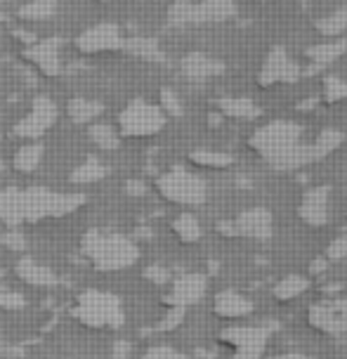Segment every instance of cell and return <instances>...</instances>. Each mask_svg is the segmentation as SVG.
Wrapping results in <instances>:
<instances>
[{
    "label": "cell",
    "mask_w": 347,
    "mask_h": 359,
    "mask_svg": "<svg viewBox=\"0 0 347 359\" xmlns=\"http://www.w3.org/2000/svg\"><path fill=\"white\" fill-rule=\"evenodd\" d=\"M81 251L100 272H121L140 260V248L130 236L107 234L97 232V229L83 234Z\"/></svg>",
    "instance_id": "cell-1"
},
{
    "label": "cell",
    "mask_w": 347,
    "mask_h": 359,
    "mask_svg": "<svg viewBox=\"0 0 347 359\" xmlns=\"http://www.w3.org/2000/svg\"><path fill=\"white\" fill-rule=\"evenodd\" d=\"M86 194L81 191H53L48 187H19V213L22 224L41 222L48 217L72 215L79 208L86 206Z\"/></svg>",
    "instance_id": "cell-2"
},
{
    "label": "cell",
    "mask_w": 347,
    "mask_h": 359,
    "mask_svg": "<svg viewBox=\"0 0 347 359\" xmlns=\"http://www.w3.org/2000/svg\"><path fill=\"white\" fill-rule=\"evenodd\" d=\"M300 144V126L293 121H272L248 137V149L276 170H284L286 161Z\"/></svg>",
    "instance_id": "cell-3"
},
{
    "label": "cell",
    "mask_w": 347,
    "mask_h": 359,
    "mask_svg": "<svg viewBox=\"0 0 347 359\" xmlns=\"http://www.w3.org/2000/svg\"><path fill=\"white\" fill-rule=\"evenodd\" d=\"M74 319H79L83 326H90V329H121L125 322V310L118 296L88 288L76 300Z\"/></svg>",
    "instance_id": "cell-4"
},
{
    "label": "cell",
    "mask_w": 347,
    "mask_h": 359,
    "mask_svg": "<svg viewBox=\"0 0 347 359\" xmlns=\"http://www.w3.org/2000/svg\"><path fill=\"white\" fill-rule=\"evenodd\" d=\"M156 191L165 201L177 203V206H201L208 198V189L201 175L191 172L182 165L165 170L156 177Z\"/></svg>",
    "instance_id": "cell-5"
},
{
    "label": "cell",
    "mask_w": 347,
    "mask_h": 359,
    "mask_svg": "<svg viewBox=\"0 0 347 359\" xmlns=\"http://www.w3.org/2000/svg\"><path fill=\"white\" fill-rule=\"evenodd\" d=\"M165 128V114L158 104H151L147 100L128 102L123 111L118 114V135L123 137H151Z\"/></svg>",
    "instance_id": "cell-6"
},
{
    "label": "cell",
    "mask_w": 347,
    "mask_h": 359,
    "mask_svg": "<svg viewBox=\"0 0 347 359\" xmlns=\"http://www.w3.org/2000/svg\"><path fill=\"white\" fill-rule=\"evenodd\" d=\"M269 336L272 326H229L217 341L234 352V359H262Z\"/></svg>",
    "instance_id": "cell-7"
},
{
    "label": "cell",
    "mask_w": 347,
    "mask_h": 359,
    "mask_svg": "<svg viewBox=\"0 0 347 359\" xmlns=\"http://www.w3.org/2000/svg\"><path fill=\"white\" fill-rule=\"evenodd\" d=\"M125 36L118 24L114 22H100L93 27L83 29L76 36V50L81 55H107V53H121L125 50Z\"/></svg>",
    "instance_id": "cell-8"
},
{
    "label": "cell",
    "mask_w": 347,
    "mask_h": 359,
    "mask_svg": "<svg viewBox=\"0 0 347 359\" xmlns=\"http://www.w3.org/2000/svg\"><path fill=\"white\" fill-rule=\"evenodd\" d=\"M60 118V107L48 95H36L29 114L15 126V135L24 140H38L50 130Z\"/></svg>",
    "instance_id": "cell-9"
},
{
    "label": "cell",
    "mask_w": 347,
    "mask_h": 359,
    "mask_svg": "<svg viewBox=\"0 0 347 359\" xmlns=\"http://www.w3.org/2000/svg\"><path fill=\"white\" fill-rule=\"evenodd\" d=\"M300 67L293 62V57L286 53V48L276 45L269 50V55L262 62V69L258 74L260 88H274V86H288L300 79Z\"/></svg>",
    "instance_id": "cell-10"
},
{
    "label": "cell",
    "mask_w": 347,
    "mask_h": 359,
    "mask_svg": "<svg viewBox=\"0 0 347 359\" xmlns=\"http://www.w3.org/2000/svg\"><path fill=\"white\" fill-rule=\"evenodd\" d=\"M60 50H62V41L50 36V38H43V41L31 43L29 48L24 50V60H27L38 74L48 76V79H55V76L62 74Z\"/></svg>",
    "instance_id": "cell-11"
},
{
    "label": "cell",
    "mask_w": 347,
    "mask_h": 359,
    "mask_svg": "<svg viewBox=\"0 0 347 359\" xmlns=\"http://www.w3.org/2000/svg\"><path fill=\"white\" fill-rule=\"evenodd\" d=\"M205 288H208V279L203 274L189 272L182 277L172 279L170 293L165 296V305L168 307H191L196 303H201V298L205 296Z\"/></svg>",
    "instance_id": "cell-12"
},
{
    "label": "cell",
    "mask_w": 347,
    "mask_h": 359,
    "mask_svg": "<svg viewBox=\"0 0 347 359\" xmlns=\"http://www.w3.org/2000/svg\"><path fill=\"white\" fill-rule=\"evenodd\" d=\"M236 227V236H246V239H258L267 241L274 234V217L267 208L255 206L248 208L243 213L236 215V220H231Z\"/></svg>",
    "instance_id": "cell-13"
},
{
    "label": "cell",
    "mask_w": 347,
    "mask_h": 359,
    "mask_svg": "<svg viewBox=\"0 0 347 359\" xmlns=\"http://www.w3.org/2000/svg\"><path fill=\"white\" fill-rule=\"evenodd\" d=\"M329 196L331 191L326 184L310 187L298 203V217L307 227H324L329 222Z\"/></svg>",
    "instance_id": "cell-14"
},
{
    "label": "cell",
    "mask_w": 347,
    "mask_h": 359,
    "mask_svg": "<svg viewBox=\"0 0 347 359\" xmlns=\"http://www.w3.org/2000/svg\"><path fill=\"white\" fill-rule=\"evenodd\" d=\"M307 324L317 333H324V336H340V333L347 331V319L340 314L333 300L312 305L307 310Z\"/></svg>",
    "instance_id": "cell-15"
},
{
    "label": "cell",
    "mask_w": 347,
    "mask_h": 359,
    "mask_svg": "<svg viewBox=\"0 0 347 359\" xmlns=\"http://www.w3.org/2000/svg\"><path fill=\"white\" fill-rule=\"evenodd\" d=\"M213 312L220 319H246L248 314H253V303L234 288H224V291L215 293Z\"/></svg>",
    "instance_id": "cell-16"
},
{
    "label": "cell",
    "mask_w": 347,
    "mask_h": 359,
    "mask_svg": "<svg viewBox=\"0 0 347 359\" xmlns=\"http://www.w3.org/2000/svg\"><path fill=\"white\" fill-rule=\"evenodd\" d=\"M15 272L24 284L36 286V288H53L60 284V279H57V274L53 269L34 258H22L15 265Z\"/></svg>",
    "instance_id": "cell-17"
},
{
    "label": "cell",
    "mask_w": 347,
    "mask_h": 359,
    "mask_svg": "<svg viewBox=\"0 0 347 359\" xmlns=\"http://www.w3.org/2000/svg\"><path fill=\"white\" fill-rule=\"evenodd\" d=\"M182 72L189 81L201 83V81L213 79L217 74H222V64L215 62L213 57H208V55L191 53L182 60Z\"/></svg>",
    "instance_id": "cell-18"
},
{
    "label": "cell",
    "mask_w": 347,
    "mask_h": 359,
    "mask_svg": "<svg viewBox=\"0 0 347 359\" xmlns=\"http://www.w3.org/2000/svg\"><path fill=\"white\" fill-rule=\"evenodd\" d=\"M217 109H220L222 116H229V118L246 121V118L260 116L258 104L248 97H222V100H217Z\"/></svg>",
    "instance_id": "cell-19"
},
{
    "label": "cell",
    "mask_w": 347,
    "mask_h": 359,
    "mask_svg": "<svg viewBox=\"0 0 347 359\" xmlns=\"http://www.w3.org/2000/svg\"><path fill=\"white\" fill-rule=\"evenodd\" d=\"M102 111H104L102 102H97V100H88V97H74L72 102H69V107H67L69 118H72L74 123H79V126L93 123V121L97 118Z\"/></svg>",
    "instance_id": "cell-20"
},
{
    "label": "cell",
    "mask_w": 347,
    "mask_h": 359,
    "mask_svg": "<svg viewBox=\"0 0 347 359\" xmlns=\"http://www.w3.org/2000/svg\"><path fill=\"white\" fill-rule=\"evenodd\" d=\"M310 288V279L303 274H288L272 288V296L276 298V303H291V300L300 298L303 293Z\"/></svg>",
    "instance_id": "cell-21"
},
{
    "label": "cell",
    "mask_w": 347,
    "mask_h": 359,
    "mask_svg": "<svg viewBox=\"0 0 347 359\" xmlns=\"http://www.w3.org/2000/svg\"><path fill=\"white\" fill-rule=\"evenodd\" d=\"M189 161L196 165V168H205V170H224L234 163V156L227 151H215V149H194L189 154Z\"/></svg>",
    "instance_id": "cell-22"
},
{
    "label": "cell",
    "mask_w": 347,
    "mask_h": 359,
    "mask_svg": "<svg viewBox=\"0 0 347 359\" xmlns=\"http://www.w3.org/2000/svg\"><path fill=\"white\" fill-rule=\"evenodd\" d=\"M345 50H347V43L336 38V41H324V43L314 45V48L307 50V57H310V62H314L317 67H326V64L336 62Z\"/></svg>",
    "instance_id": "cell-23"
},
{
    "label": "cell",
    "mask_w": 347,
    "mask_h": 359,
    "mask_svg": "<svg viewBox=\"0 0 347 359\" xmlns=\"http://www.w3.org/2000/svg\"><path fill=\"white\" fill-rule=\"evenodd\" d=\"M43 144L41 142H29L24 147H19L17 154H15V170L19 172H34L38 165L43 163Z\"/></svg>",
    "instance_id": "cell-24"
},
{
    "label": "cell",
    "mask_w": 347,
    "mask_h": 359,
    "mask_svg": "<svg viewBox=\"0 0 347 359\" xmlns=\"http://www.w3.org/2000/svg\"><path fill=\"white\" fill-rule=\"evenodd\" d=\"M172 232L182 243H196L201 239V222L196 220V215L191 213H179L175 220H172Z\"/></svg>",
    "instance_id": "cell-25"
},
{
    "label": "cell",
    "mask_w": 347,
    "mask_h": 359,
    "mask_svg": "<svg viewBox=\"0 0 347 359\" xmlns=\"http://www.w3.org/2000/svg\"><path fill=\"white\" fill-rule=\"evenodd\" d=\"M60 0H29L27 5L19 8V19H29V22H43V19H53Z\"/></svg>",
    "instance_id": "cell-26"
},
{
    "label": "cell",
    "mask_w": 347,
    "mask_h": 359,
    "mask_svg": "<svg viewBox=\"0 0 347 359\" xmlns=\"http://www.w3.org/2000/svg\"><path fill=\"white\" fill-rule=\"evenodd\" d=\"M317 31L326 41H336L347 31V8H338L333 15L319 19L317 22Z\"/></svg>",
    "instance_id": "cell-27"
},
{
    "label": "cell",
    "mask_w": 347,
    "mask_h": 359,
    "mask_svg": "<svg viewBox=\"0 0 347 359\" xmlns=\"http://www.w3.org/2000/svg\"><path fill=\"white\" fill-rule=\"evenodd\" d=\"M88 135H90V140H93V144L97 147V149H102V151H111L121 142L118 130H116V128H111V126H107V123L90 126Z\"/></svg>",
    "instance_id": "cell-28"
},
{
    "label": "cell",
    "mask_w": 347,
    "mask_h": 359,
    "mask_svg": "<svg viewBox=\"0 0 347 359\" xmlns=\"http://www.w3.org/2000/svg\"><path fill=\"white\" fill-rule=\"evenodd\" d=\"M102 177H107V165L100 163L97 158H88V161H83L79 168L72 172L74 184H93V182H100Z\"/></svg>",
    "instance_id": "cell-29"
},
{
    "label": "cell",
    "mask_w": 347,
    "mask_h": 359,
    "mask_svg": "<svg viewBox=\"0 0 347 359\" xmlns=\"http://www.w3.org/2000/svg\"><path fill=\"white\" fill-rule=\"evenodd\" d=\"M324 100L326 102L347 100V81H343L340 76H326L324 79Z\"/></svg>",
    "instance_id": "cell-30"
},
{
    "label": "cell",
    "mask_w": 347,
    "mask_h": 359,
    "mask_svg": "<svg viewBox=\"0 0 347 359\" xmlns=\"http://www.w3.org/2000/svg\"><path fill=\"white\" fill-rule=\"evenodd\" d=\"M161 111L165 114V116H182V102L172 90H161Z\"/></svg>",
    "instance_id": "cell-31"
},
{
    "label": "cell",
    "mask_w": 347,
    "mask_h": 359,
    "mask_svg": "<svg viewBox=\"0 0 347 359\" xmlns=\"http://www.w3.org/2000/svg\"><path fill=\"white\" fill-rule=\"evenodd\" d=\"M27 307V298L17 291H0V310L5 312H17V310H24Z\"/></svg>",
    "instance_id": "cell-32"
},
{
    "label": "cell",
    "mask_w": 347,
    "mask_h": 359,
    "mask_svg": "<svg viewBox=\"0 0 347 359\" xmlns=\"http://www.w3.org/2000/svg\"><path fill=\"white\" fill-rule=\"evenodd\" d=\"M0 246H5L8 251H24L27 236L22 234V229H8V232L0 234Z\"/></svg>",
    "instance_id": "cell-33"
},
{
    "label": "cell",
    "mask_w": 347,
    "mask_h": 359,
    "mask_svg": "<svg viewBox=\"0 0 347 359\" xmlns=\"http://www.w3.org/2000/svg\"><path fill=\"white\" fill-rule=\"evenodd\" d=\"M184 314H187L184 307H168V312H165V317L161 319V324L156 326V331H172V329H177V326L184 322Z\"/></svg>",
    "instance_id": "cell-34"
},
{
    "label": "cell",
    "mask_w": 347,
    "mask_h": 359,
    "mask_svg": "<svg viewBox=\"0 0 347 359\" xmlns=\"http://www.w3.org/2000/svg\"><path fill=\"white\" fill-rule=\"evenodd\" d=\"M142 359H189L184 352H179L170 345H151L149 350L144 352Z\"/></svg>",
    "instance_id": "cell-35"
},
{
    "label": "cell",
    "mask_w": 347,
    "mask_h": 359,
    "mask_svg": "<svg viewBox=\"0 0 347 359\" xmlns=\"http://www.w3.org/2000/svg\"><path fill=\"white\" fill-rule=\"evenodd\" d=\"M125 48L130 50V53L137 55V57H144V60H156V57H158L156 43L142 41V38H137V41H132V43H125Z\"/></svg>",
    "instance_id": "cell-36"
},
{
    "label": "cell",
    "mask_w": 347,
    "mask_h": 359,
    "mask_svg": "<svg viewBox=\"0 0 347 359\" xmlns=\"http://www.w3.org/2000/svg\"><path fill=\"white\" fill-rule=\"evenodd\" d=\"M329 262H338V260H345L347 258V234L338 236V239H333L329 243V248H326V255H324Z\"/></svg>",
    "instance_id": "cell-37"
},
{
    "label": "cell",
    "mask_w": 347,
    "mask_h": 359,
    "mask_svg": "<svg viewBox=\"0 0 347 359\" xmlns=\"http://www.w3.org/2000/svg\"><path fill=\"white\" fill-rule=\"evenodd\" d=\"M144 279L149 281V284L165 286L170 281V272L163 265H147L144 267Z\"/></svg>",
    "instance_id": "cell-38"
},
{
    "label": "cell",
    "mask_w": 347,
    "mask_h": 359,
    "mask_svg": "<svg viewBox=\"0 0 347 359\" xmlns=\"http://www.w3.org/2000/svg\"><path fill=\"white\" fill-rule=\"evenodd\" d=\"M132 355V345L128 341H116L114 348H111V357L114 359H130Z\"/></svg>",
    "instance_id": "cell-39"
},
{
    "label": "cell",
    "mask_w": 347,
    "mask_h": 359,
    "mask_svg": "<svg viewBox=\"0 0 347 359\" xmlns=\"http://www.w3.org/2000/svg\"><path fill=\"white\" fill-rule=\"evenodd\" d=\"M217 234L227 236V239H234V236H236V227H234V222H231V220H222V222H217Z\"/></svg>",
    "instance_id": "cell-40"
},
{
    "label": "cell",
    "mask_w": 347,
    "mask_h": 359,
    "mask_svg": "<svg viewBox=\"0 0 347 359\" xmlns=\"http://www.w3.org/2000/svg\"><path fill=\"white\" fill-rule=\"evenodd\" d=\"M125 189H128V194H132V196H142L147 194V187L142 182H137V180H130V182L125 184Z\"/></svg>",
    "instance_id": "cell-41"
},
{
    "label": "cell",
    "mask_w": 347,
    "mask_h": 359,
    "mask_svg": "<svg viewBox=\"0 0 347 359\" xmlns=\"http://www.w3.org/2000/svg\"><path fill=\"white\" fill-rule=\"evenodd\" d=\"M326 267H329V260H326V258H317V260H312V262H310V272H312V274L326 272Z\"/></svg>",
    "instance_id": "cell-42"
},
{
    "label": "cell",
    "mask_w": 347,
    "mask_h": 359,
    "mask_svg": "<svg viewBox=\"0 0 347 359\" xmlns=\"http://www.w3.org/2000/svg\"><path fill=\"white\" fill-rule=\"evenodd\" d=\"M333 303H336V307L340 310V314H343V317L347 319V296H345V298H336Z\"/></svg>",
    "instance_id": "cell-43"
},
{
    "label": "cell",
    "mask_w": 347,
    "mask_h": 359,
    "mask_svg": "<svg viewBox=\"0 0 347 359\" xmlns=\"http://www.w3.org/2000/svg\"><path fill=\"white\" fill-rule=\"evenodd\" d=\"M269 359H319V357H307V355H279V357H269Z\"/></svg>",
    "instance_id": "cell-44"
},
{
    "label": "cell",
    "mask_w": 347,
    "mask_h": 359,
    "mask_svg": "<svg viewBox=\"0 0 347 359\" xmlns=\"http://www.w3.org/2000/svg\"><path fill=\"white\" fill-rule=\"evenodd\" d=\"M104 3H109V0H104Z\"/></svg>",
    "instance_id": "cell-45"
}]
</instances>
